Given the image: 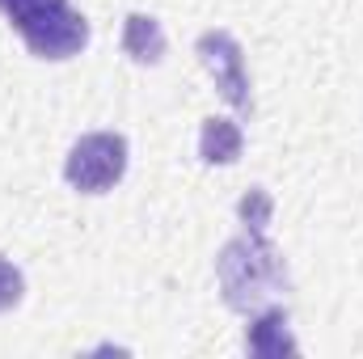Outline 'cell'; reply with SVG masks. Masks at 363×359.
<instances>
[{"mask_svg": "<svg viewBox=\"0 0 363 359\" xmlns=\"http://www.w3.org/2000/svg\"><path fill=\"white\" fill-rule=\"evenodd\" d=\"M0 9L21 30L26 47L43 60H68L89 38L85 17L68 0H0Z\"/></svg>", "mask_w": 363, "mask_h": 359, "instance_id": "obj_1", "label": "cell"}, {"mask_svg": "<svg viewBox=\"0 0 363 359\" xmlns=\"http://www.w3.org/2000/svg\"><path fill=\"white\" fill-rule=\"evenodd\" d=\"M123 165H127L123 136L97 131V136H85L72 148V157H68V182L81 186V190H89V194H97V190H106V186H114V182L123 178Z\"/></svg>", "mask_w": 363, "mask_h": 359, "instance_id": "obj_2", "label": "cell"}, {"mask_svg": "<svg viewBox=\"0 0 363 359\" xmlns=\"http://www.w3.org/2000/svg\"><path fill=\"white\" fill-rule=\"evenodd\" d=\"M220 275H224V292L237 309H250L262 292V275H279L274 267V250L262 241H233L220 258Z\"/></svg>", "mask_w": 363, "mask_h": 359, "instance_id": "obj_3", "label": "cell"}, {"mask_svg": "<svg viewBox=\"0 0 363 359\" xmlns=\"http://www.w3.org/2000/svg\"><path fill=\"white\" fill-rule=\"evenodd\" d=\"M199 55H203V64L216 72L224 97H228L237 110H250V93H245L250 85H245V68H241V47H237L228 34H203V38H199Z\"/></svg>", "mask_w": 363, "mask_h": 359, "instance_id": "obj_4", "label": "cell"}, {"mask_svg": "<svg viewBox=\"0 0 363 359\" xmlns=\"http://www.w3.org/2000/svg\"><path fill=\"white\" fill-rule=\"evenodd\" d=\"M123 47H127L140 64H157V60H161V51H165V34H161V26H157L152 17L135 13V17H127Z\"/></svg>", "mask_w": 363, "mask_h": 359, "instance_id": "obj_5", "label": "cell"}, {"mask_svg": "<svg viewBox=\"0 0 363 359\" xmlns=\"http://www.w3.org/2000/svg\"><path fill=\"white\" fill-rule=\"evenodd\" d=\"M237 157H241V131H237L228 118H211V123L203 127V161L228 165V161H237Z\"/></svg>", "mask_w": 363, "mask_h": 359, "instance_id": "obj_6", "label": "cell"}, {"mask_svg": "<svg viewBox=\"0 0 363 359\" xmlns=\"http://www.w3.org/2000/svg\"><path fill=\"white\" fill-rule=\"evenodd\" d=\"M250 351H254V355H283V351H291L287 317H283V313H267V317L250 330Z\"/></svg>", "mask_w": 363, "mask_h": 359, "instance_id": "obj_7", "label": "cell"}, {"mask_svg": "<svg viewBox=\"0 0 363 359\" xmlns=\"http://www.w3.org/2000/svg\"><path fill=\"white\" fill-rule=\"evenodd\" d=\"M17 300H21V275H17L13 263H4V258H0V313H4V309H13Z\"/></svg>", "mask_w": 363, "mask_h": 359, "instance_id": "obj_8", "label": "cell"}, {"mask_svg": "<svg viewBox=\"0 0 363 359\" xmlns=\"http://www.w3.org/2000/svg\"><path fill=\"white\" fill-rule=\"evenodd\" d=\"M241 216L254 224V233H262V224H267V216H271V199H267L262 190H250V199L241 203Z\"/></svg>", "mask_w": 363, "mask_h": 359, "instance_id": "obj_9", "label": "cell"}]
</instances>
